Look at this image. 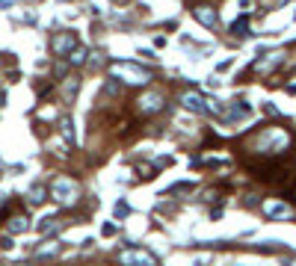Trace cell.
I'll return each instance as SVG.
<instances>
[{"label": "cell", "mask_w": 296, "mask_h": 266, "mask_svg": "<svg viewBox=\"0 0 296 266\" xmlns=\"http://www.w3.org/2000/svg\"><path fill=\"white\" fill-rule=\"evenodd\" d=\"M184 107H187V110H196V113H205V110H208V107H205V101H202L199 95H193V92H187V95H184Z\"/></svg>", "instance_id": "cell-5"}, {"label": "cell", "mask_w": 296, "mask_h": 266, "mask_svg": "<svg viewBox=\"0 0 296 266\" xmlns=\"http://www.w3.org/2000/svg\"><path fill=\"white\" fill-rule=\"evenodd\" d=\"M50 47H53V53H56V56L71 53V50L77 47V36H74V33H59V36H53Z\"/></svg>", "instance_id": "cell-2"}, {"label": "cell", "mask_w": 296, "mask_h": 266, "mask_svg": "<svg viewBox=\"0 0 296 266\" xmlns=\"http://www.w3.org/2000/svg\"><path fill=\"white\" fill-rule=\"evenodd\" d=\"M62 136H65V139H74V133H71V121H68V118L62 121Z\"/></svg>", "instance_id": "cell-9"}, {"label": "cell", "mask_w": 296, "mask_h": 266, "mask_svg": "<svg viewBox=\"0 0 296 266\" xmlns=\"http://www.w3.org/2000/svg\"><path fill=\"white\" fill-rule=\"evenodd\" d=\"M24 228H27V216H15V219H12V225H9V231H12V234H18V231H24Z\"/></svg>", "instance_id": "cell-8"}, {"label": "cell", "mask_w": 296, "mask_h": 266, "mask_svg": "<svg viewBox=\"0 0 296 266\" xmlns=\"http://www.w3.org/2000/svg\"><path fill=\"white\" fill-rule=\"evenodd\" d=\"M193 15H196V21H202L205 27H219V15H216L211 6H193Z\"/></svg>", "instance_id": "cell-3"}, {"label": "cell", "mask_w": 296, "mask_h": 266, "mask_svg": "<svg viewBox=\"0 0 296 266\" xmlns=\"http://www.w3.org/2000/svg\"><path fill=\"white\" fill-rule=\"evenodd\" d=\"M231 30H234V36H249V18H240Z\"/></svg>", "instance_id": "cell-6"}, {"label": "cell", "mask_w": 296, "mask_h": 266, "mask_svg": "<svg viewBox=\"0 0 296 266\" xmlns=\"http://www.w3.org/2000/svg\"><path fill=\"white\" fill-rule=\"evenodd\" d=\"M30 195H33V201H44V198H42V195H44V190H42V187H33V192H30Z\"/></svg>", "instance_id": "cell-11"}, {"label": "cell", "mask_w": 296, "mask_h": 266, "mask_svg": "<svg viewBox=\"0 0 296 266\" xmlns=\"http://www.w3.org/2000/svg\"><path fill=\"white\" fill-rule=\"evenodd\" d=\"M139 172H142V178H154V166H142Z\"/></svg>", "instance_id": "cell-12"}, {"label": "cell", "mask_w": 296, "mask_h": 266, "mask_svg": "<svg viewBox=\"0 0 296 266\" xmlns=\"http://www.w3.org/2000/svg\"><path fill=\"white\" fill-rule=\"evenodd\" d=\"M74 92H77V80H68V83H65V95H68V98H71V95H74Z\"/></svg>", "instance_id": "cell-10"}, {"label": "cell", "mask_w": 296, "mask_h": 266, "mask_svg": "<svg viewBox=\"0 0 296 266\" xmlns=\"http://www.w3.org/2000/svg\"><path fill=\"white\" fill-rule=\"evenodd\" d=\"M50 195H53L56 201H74V198H77V184H71L68 178H59V181H53Z\"/></svg>", "instance_id": "cell-1"}, {"label": "cell", "mask_w": 296, "mask_h": 266, "mask_svg": "<svg viewBox=\"0 0 296 266\" xmlns=\"http://www.w3.org/2000/svg\"><path fill=\"white\" fill-rule=\"evenodd\" d=\"M68 59H71L74 65H83V62H86V50H83V47H74V50L68 53Z\"/></svg>", "instance_id": "cell-7"}, {"label": "cell", "mask_w": 296, "mask_h": 266, "mask_svg": "<svg viewBox=\"0 0 296 266\" xmlns=\"http://www.w3.org/2000/svg\"><path fill=\"white\" fill-rule=\"evenodd\" d=\"M139 104H142V110H145V113H157V110L163 107V98H160L157 92H151V95H142V98H139Z\"/></svg>", "instance_id": "cell-4"}]
</instances>
